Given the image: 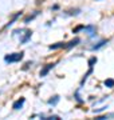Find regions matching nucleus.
I'll return each instance as SVG.
<instances>
[{
  "label": "nucleus",
  "instance_id": "1",
  "mask_svg": "<svg viewBox=\"0 0 114 120\" xmlns=\"http://www.w3.org/2000/svg\"><path fill=\"white\" fill-rule=\"evenodd\" d=\"M24 56V52H16V53H9V55H5L4 56V61L5 63H16V61H20Z\"/></svg>",
  "mask_w": 114,
  "mask_h": 120
},
{
  "label": "nucleus",
  "instance_id": "2",
  "mask_svg": "<svg viewBox=\"0 0 114 120\" xmlns=\"http://www.w3.org/2000/svg\"><path fill=\"white\" fill-rule=\"evenodd\" d=\"M54 67H55V63H50V64L44 65V67H43V69L40 71V76H42V77H44V76H46V75H47L48 72H50V69H53Z\"/></svg>",
  "mask_w": 114,
  "mask_h": 120
},
{
  "label": "nucleus",
  "instance_id": "3",
  "mask_svg": "<svg viewBox=\"0 0 114 120\" xmlns=\"http://www.w3.org/2000/svg\"><path fill=\"white\" fill-rule=\"evenodd\" d=\"M81 43V39L79 38H75V39H73L71 41H69V43H66V45H65V48H73V47H75V45H78V44Z\"/></svg>",
  "mask_w": 114,
  "mask_h": 120
},
{
  "label": "nucleus",
  "instance_id": "4",
  "mask_svg": "<svg viewBox=\"0 0 114 120\" xmlns=\"http://www.w3.org/2000/svg\"><path fill=\"white\" fill-rule=\"evenodd\" d=\"M24 101H26V99H24V98L18 99V100H16L15 103H13L12 108H13V109H20V108L23 107V104H24Z\"/></svg>",
  "mask_w": 114,
  "mask_h": 120
},
{
  "label": "nucleus",
  "instance_id": "5",
  "mask_svg": "<svg viewBox=\"0 0 114 120\" xmlns=\"http://www.w3.org/2000/svg\"><path fill=\"white\" fill-rule=\"evenodd\" d=\"M83 31L85 32H87L90 36H95V27L94 26H86V27H83Z\"/></svg>",
  "mask_w": 114,
  "mask_h": 120
},
{
  "label": "nucleus",
  "instance_id": "6",
  "mask_svg": "<svg viewBox=\"0 0 114 120\" xmlns=\"http://www.w3.org/2000/svg\"><path fill=\"white\" fill-rule=\"evenodd\" d=\"M107 43H109V40H101V41H99L98 44H95V45H93V47H91V49H93V51H97V49H99V48H102L103 45H106Z\"/></svg>",
  "mask_w": 114,
  "mask_h": 120
},
{
  "label": "nucleus",
  "instance_id": "7",
  "mask_svg": "<svg viewBox=\"0 0 114 120\" xmlns=\"http://www.w3.org/2000/svg\"><path fill=\"white\" fill-rule=\"evenodd\" d=\"M20 15H22V11H20V12H18V13H15V15H13V17H12V20H9L8 23H7V24H5V28H8V27H11L13 24V23L16 22V19H18L19 16H20Z\"/></svg>",
  "mask_w": 114,
  "mask_h": 120
},
{
  "label": "nucleus",
  "instance_id": "8",
  "mask_svg": "<svg viewBox=\"0 0 114 120\" xmlns=\"http://www.w3.org/2000/svg\"><path fill=\"white\" fill-rule=\"evenodd\" d=\"M31 35H32V31H26V35H24V38H23L22 40H20V44H24V43H27V41L30 40Z\"/></svg>",
  "mask_w": 114,
  "mask_h": 120
},
{
  "label": "nucleus",
  "instance_id": "9",
  "mask_svg": "<svg viewBox=\"0 0 114 120\" xmlns=\"http://www.w3.org/2000/svg\"><path fill=\"white\" fill-rule=\"evenodd\" d=\"M65 45H66V43H63V41H61V43H55V44H51L50 45V49H58V48H65Z\"/></svg>",
  "mask_w": 114,
  "mask_h": 120
},
{
  "label": "nucleus",
  "instance_id": "10",
  "mask_svg": "<svg viewBox=\"0 0 114 120\" xmlns=\"http://www.w3.org/2000/svg\"><path fill=\"white\" fill-rule=\"evenodd\" d=\"M91 73H93V67H89V71H87V73H85L83 79H82V82H81V86H83V84H85V82L87 80V77L90 76Z\"/></svg>",
  "mask_w": 114,
  "mask_h": 120
},
{
  "label": "nucleus",
  "instance_id": "11",
  "mask_svg": "<svg viewBox=\"0 0 114 120\" xmlns=\"http://www.w3.org/2000/svg\"><path fill=\"white\" fill-rule=\"evenodd\" d=\"M58 101H59V96H54L53 99H50V100H48V104H50V105H57L58 104Z\"/></svg>",
  "mask_w": 114,
  "mask_h": 120
},
{
  "label": "nucleus",
  "instance_id": "12",
  "mask_svg": "<svg viewBox=\"0 0 114 120\" xmlns=\"http://www.w3.org/2000/svg\"><path fill=\"white\" fill-rule=\"evenodd\" d=\"M105 86L109 87V88H113L114 87V79H106L105 80Z\"/></svg>",
  "mask_w": 114,
  "mask_h": 120
},
{
  "label": "nucleus",
  "instance_id": "13",
  "mask_svg": "<svg viewBox=\"0 0 114 120\" xmlns=\"http://www.w3.org/2000/svg\"><path fill=\"white\" fill-rule=\"evenodd\" d=\"M36 15H38V12H35L34 15H30V16H27L26 19H24V23H26V24H28V23L31 22V20H34V19H35Z\"/></svg>",
  "mask_w": 114,
  "mask_h": 120
},
{
  "label": "nucleus",
  "instance_id": "14",
  "mask_svg": "<svg viewBox=\"0 0 114 120\" xmlns=\"http://www.w3.org/2000/svg\"><path fill=\"white\" fill-rule=\"evenodd\" d=\"M95 63H97V57H95V56L90 57V60H89V67H94Z\"/></svg>",
  "mask_w": 114,
  "mask_h": 120
},
{
  "label": "nucleus",
  "instance_id": "15",
  "mask_svg": "<svg viewBox=\"0 0 114 120\" xmlns=\"http://www.w3.org/2000/svg\"><path fill=\"white\" fill-rule=\"evenodd\" d=\"M83 27H85V26H78L77 28H74V30H73V34H78L79 31H82V30H83Z\"/></svg>",
  "mask_w": 114,
  "mask_h": 120
},
{
  "label": "nucleus",
  "instance_id": "16",
  "mask_svg": "<svg viewBox=\"0 0 114 120\" xmlns=\"http://www.w3.org/2000/svg\"><path fill=\"white\" fill-rule=\"evenodd\" d=\"M59 119V116L54 115V116H48V117H44V120H58Z\"/></svg>",
  "mask_w": 114,
  "mask_h": 120
},
{
  "label": "nucleus",
  "instance_id": "17",
  "mask_svg": "<svg viewBox=\"0 0 114 120\" xmlns=\"http://www.w3.org/2000/svg\"><path fill=\"white\" fill-rule=\"evenodd\" d=\"M106 108H107V105H106V107H101V108H98V109H94V112H97V113H98V112H102V111H105Z\"/></svg>",
  "mask_w": 114,
  "mask_h": 120
},
{
  "label": "nucleus",
  "instance_id": "18",
  "mask_svg": "<svg viewBox=\"0 0 114 120\" xmlns=\"http://www.w3.org/2000/svg\"><path fill=\"white\" fill-rule=\"evenodd\" d=\"M0 94H1V91H0Z\"/></svg>",
  "mask_w": 114,
  "mask_h": 120
}]
</instances>
